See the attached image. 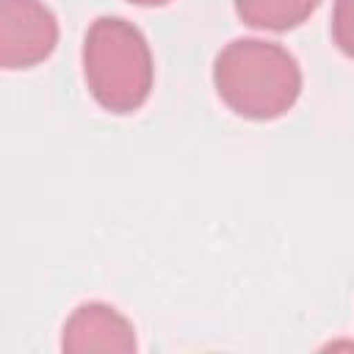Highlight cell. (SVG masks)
I'll list each match as a JSON object with an SVG mask.
<instances>
[{
	"label": "cell",
	"instance_id": "8992f818",
	"mask_svg": "<svg viewBox=\"0 0 354 354\" xmlns=\"http://www.w3.org/2000/svg\"><path fill=\"white\" fill-rule=\"evenodd\" d=\"M332 41L348 58H354V0H335L332 8Z\"/></svg>",
	"mask_w": 354,
	"mask_h": 354
},
{
	"label": "cell",
	"instance_id": "3957f363",
	"mask_svg": "<svg viewBox=\"0 0 354 354\" xmlns=\"http://www.w3.org/2000/svg\"><path fill=\"white\" fill-rule=\"evenodd\" d=\"M58 19L41 0H0V66L30 69L53 55Z\"/></svg>",
	"mask_w": 354,
	"mask_h": 354
},
{
	"label": "cell",
	"instance_id": "52a82bcc",
	"mask_svg": "<svg viewBox=\"0 0 354 354\" xmlns=\"http://www.w3.org/2000/svg\"><path fill=\"white\" fill-rule=\"evenodd\" d=\"M127 3H133V6H166L169 0H127Z\"/></svg>",
	"mask_w": 354,
	"mask_h": 354
},
{
	"label": "cell",
	"instance_id": "6da1fadb",
	"mask_svg": "<svg viewBox=\"0 0 354 354\" xmlns=\"http://www.w3.org/2000/svg\"><path fill=\"white\" fill-rule=\"evenodd\" d=\"M213 83L230 111L243 119L271 122L296 105L301 69L277 41L235 39L216 55Z\"/></svg>",
	"mask_w": 354,
	"mask_h": 354
},
{
	"label": "cell",
	"instance_id": "7a4b0ae2",
	"mask_svg": "<svg viewBox=\"0 0 354 354\" xmlns=\"http://www.w3.org/2000/svg\"><path fill=\"white\" fill-rule=\"evenodd\" d=\"M83 77L88 94L105 111H138L155 83L147 36L122 17H97L83 39Z\"/></svg>",
	"mask_w": 354,
	"mask_h": 354
},
{
	"label": "cell",
	"instance_id": "5b68a950",
	"mask_svg": "<svg viewBox=\"0 0 354 354\" xmlns=\"http://www.w3.org/2000/svg\"><path fill=\"white\" fill-rule=\"evenodd\" d=\"M321 0H235L243 25L260 30H293L313 17Z\"/></svg>",
	"mask_w": 354,
	"mask_h": 354
},
{
	"label": "cell",
	"instance_id": "277c9868",
	"mask_svg": "<svg viewBox=\"0 0 354 354\" xmlns=\"http://www.w3.org/2000/svg\"><path fill=\"white\" fill-rule=\"evenodd\" d=\"M61 348L69 354L86 351H136V329L133 324L105 301H86L72 310L64 324Z\"/></svg>",
	"mask_w": 354,
	"mask_h": 354
}]
</instances>
